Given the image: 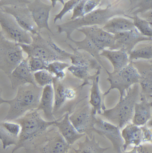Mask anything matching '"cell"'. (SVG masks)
I'll return each mask as SVG.
<instances>
[{"label": "cell", "instance_id": "d6986e66", "mask_svg": "<svg viewBox=\"0 0 152 153\" xmlns=\"http://www.w3.org/2000/svg\"><path fill=\"white\" fill-rule=\"evenodd\" d=\"M20 131V126L16 122L0 121V141L4 150L17 145Z\"/></svg>", "mask_w": 152, "mask_h": 153}, {"label": "cell", "instance_id": "7bdbcfd3", "mask_svg": "<svg viewBox=\"0 0 152 153\" xmlns=\"http://www.w3.org/2000/svg\"><path fill=\"white\" fill-rule=\"evenodd\" d=\"M2 89L0 87V105L3 103H6V100L3 99L2 97Z\"/></svg>", "mask_w": 152, "mask_h": 153}, {"label": "cell", "instance_id": "7c38bea8", "mask_svg": "<svg viewBox=\"0 0 152 153\" xmlns=\"http://www.w3.org/2000/svg\"><path fill=\"white\" fill-rule=\"evenodd\" d=\"M51 4H48L40 0H31L27 7L38 30L40 32L45 29L52 33L49 26L50 14L52 8L55 7L57 1H51Z\"/></svg>", "mask_w": 152, "mask_h": 153}, {"label": "cell", "instance_id": "1f68e13d", "mask_svg": "<svg viewBox=\"0 0 152 153\" xmlns=\"http://www.w3.org/2000/svg\"><path fill=\"white\" fill-rule=\"evenodd\" d=\"M125 17L133 21L135 27L141 34L145 37L152 38V23L143 19L138 15H125Z\"/></svg>", "mask_w": 152, "mask_h": 153}, {"label": "cell", "instance_id": "4316f807", "mask_svg": "<svg viewBox=\"0 0 152 153\" xmlns=\"http://www.w3.org/2000/svg\"><path fill=\"white\" fill-rule=\"evenodd\" d=\"M102 28L113 35L136 29L132 20L121 16L113 17L105 23Z\"/></svg>", "mask_w": 152, "mask_h": 153}, {"label": "cell", "instance_id": "484cf974", "mask_svg": "<svg viewBox=\"0 0 152 153\" xmlns=\"http://www.w3.org/2000/svg\"><path fill=\"white\" fill-rule=\"evenodd\" d=\"M100 56L106 58L113 67V72H117L126 67L129 63L128 54L124 50H104L101 51Z\"/></svg>", "mask_w": 152, "mask_h": 153}, {"label": "cell", "instance_id": "ac0fdd59", "mask_svg": "<svg viewBox=\"0 0 152 153\" xmlns=\"http://www.w3.org/2000/svg\"><path fill=\"white\" fill-rule=\"evenodd\" d=\"M13 90L27 84L36 85L28 63V58L24 59L8 76Z\"/></svg>", "mask_w": 152, "mask_h": 153}, {"label": "cell", "instance_id": "5bb4252c", "mask_svg": "<svg viewBox=\"0 0 152 153\" xmlns=\"http://www.w3.org/2000/svg\"><path fill=\"white\" fill-rule=\"evenodd\" d=\"M5 13L13 17L19 26L31 35L39 33L27 7L4 6L0 7Z\"/></svg>", "mask_w": 152, "mask_h": 153}, {"label": "cell", "instance_id": "f1b7e54d", "mask_svg": "<svg viewBox=\"0 0 152 153\" xmlns=\"http://www.w3.org/2000/svg\"><path fill=\"white\" fill-rule=\"evenodd\" d=\"M152 41L138 43L128 54L130 62L138 60L152 59Z\"/></svg>", "mask_w": 152, "mask_h": 153}, {"label": "cell", "instance_id": "8d00e7d4", "mask_svg": "<svg viewBox=\"0 0 152 153\" xmlns=\"http://www.w3.org/2000/svg\"><path fill=\"white\" fill-rule=\"evenodd\" d=\"M86 0H80V1L75 6L73 10L72 16L70 20H73L79 18H82L85 16L84 14V5Z\"/></svg>", "mask_w": 152, "mask_h": 153}, {"label": "cell", "instance_id": "603a6c76", "mask_svg": "<svg viewBox=\"0 0 152 153\" xmlns=\"http://www.w3.org/2000/svg\"><path fill=\"white\" fill-rule=\"evenodd\" d=\"M121 135L124 142L122 147L123 152L126 151L128 147L130 146L134 147L143 143L142 127L133 123H128L123 128Z\"/></svg>", "mask_w": 152, "mask_h": 153}, {"label": "cell", "instance_id": "8fae6325", "mask_svg": "<svg viewBox=\"0 0 152 153\" xmlns=\"http://www.w3.org/2000/svg\"><path fill=\"white\" fill-rule=\"evenodd\" d=\"M92 131L109 140L112 143L114 151L116 153L123 152L122 147L124 142L121 135V129L118 126L107 122L100 117H96Z\"/></svg>", "mask_w": 152, "mask_h": 153}, {"label": "cell", "instance_id": "d6a6232c", "mask_svg": "<svg viewBox=\"0 0 152 153\" xmlns=\"http://www.w3.org/2000/svg\"><path fill=\"white\" fill-rule=\"evenodd\" d=\"M129 2L131 5L129 10L130 12L134 10H136L130 13V14L131 15L130 16L138 15L139 14H142L152 10V0L130 1Z\"/></svg>", "mask_w": 152, "mask_h": 153}, {"label": "cell", "instance_id": "30bf717a", "mask_svg": "<svg viewBox=\"0 0 152 153\" xmlns=\"http://www.w3.org/2000/svg\"><path fill=\"white\" fill-rule=\"evenodd\" d=\"M70 121L79 134L88 135L93 132L96 117L93 113L91 106L84 103L80 106L75 108L70 115Z\"/></svg>", "mask_w": 152, "mask_h": 153}, {"label": "cell", "instance_id": "f6af8a7d", "mask_svg": "<svg viewBox=\"0 0 152 153\" xmlns=\"http://www.w3.org/2000/svg\"><path fill=\"white\" fill-rule=\"evenodd\" d=\"M67 153H68V152H67Z\"/></svg>", "mask_w": 152, "mask_h": 153}, {"label": "cell", "instance_id": "8992f818", "mask_svg": "<svg viewBox=\"0 0 152 153\" xmlns=\"http://www.w3.org/2000/svg\"><path fill=\"white\" fill-rule=\"evenodd\" d=\"M52 85L54 94V116L56 114L61 112L70 114L81 101V100H77L78 90L83 88L81 85L76 88L69 86L65 78L59 80L55 77L53 78Z\"/></svg>", "mask_w": 152, "mask_h": 153}, {"label": "cell", "instance_id": "44dd1931", "mask_svg": "<svg viewBox=\"0 0 152 153\" xmlns=\"http://www.w3.org/2000/svg\"><path fill=\"white\" fill-rule=\"evenodd\" d=\"M152 100L140 94V100L135 105L132 123L142 126L152 120Z\"/></svg>", "mask_w": 152, "mask_h": 153}, {"label": "cell", "instance_id": "cb8c5ba5", "mask_svg": "<svg viewBox=\"0 0 152 153\" xmlns=\"http://www.w3.org/2000/svg\"><path fill=\"white\" fill-rule=\"evenodd\" d=\"M68 45L73 52L70 57L71 65L87 67L91 70H95L96 71L102 69V66L90 54L74 48L71 44H68Z\"/></svg>", "mask_w": 152, "mask_h": 153}, {"label": "cell", "instance_id": "d590c367", "mask_svg": "<svg viewBox=\"0 0 152 153\" xmlns=\"http://www.w3.org/2000/svg\"><path fill=\"white\" fill-rule=\"evenodd\" d=\"M27 58H28L29 67L33 73L39 71L46 70L47 65L48 63L38 58L34 57H27Z\"/></svg>", "mask_w": 152, "mask_h": 153}, {"label": "cell", "instance_id": "b9f144b4", "mask_svg": "<svg viewBox=\"0 0 152 153\" xmlns=\"http://www.w3.org/2000/svg\"><path fill=\"white\" fill-rule=\"evenodd\" d=\"M139 17L145 20L150 23H152V10L148 11L142 14H140V16Z\"/></svg>", "mask_w": 152, "mask_h": 153}, {"label": "cell", "instance_id": "5b68a950", "mask_svg": "<svg viewBox=\"0 0 152 153\" xmlns=\"http://www.w3.org/2000/svg\"><path fill=\"white\" fill-rule=\"evenodd\" d=\"M140 93L139 84L133 85L114 107L103 110L100 115L120 129L123 128L132 121L135 105L140 100Z\"/></svg>", "mask_w": 152, "mask_h": 153}, {"label": "cell", "instance_id": "836d02e7", "mask_svg": "<svg viewBox=\"0 0 152 153\" xmlns=\"http://www.w3.org/2000/svg\"><path fill=\"white\" fill-rule=\"evenodd\" d=\"M33 76L35 84L39 87L43 88L52 84L53 76L46 70L34 72Z\"/></svg>", "mask_w": 152, "mask_h": 153}, {"label": "cell", "instance_id": "9c48e42d", "mask_svg": "<svg viewBox=\"0 0 152 153\" xmlns=\"http://www.w3.org/2000/svg\"><path fill=\"white\" fill-rule=\"evenodd\" d=\"M1 31L7 39L18 44L29 45L32 42L31 35L22 29L13 17L4 12L0 8Z\"/></svg>", "mask_w": 152, "mask_h": 153}, {"label": "cell", "instance_id": "4fadbf2b", "mask_svg": "<svg viewBox=\"0 0 152 153\" xmlns=\"http://www.w3.org/2000/svg\"><path fill=\"white\" fill-rule=\"evenodd\" d=\"M77 30L83 33L101 52L107 49H111L113 47L114 35L107 32L99 26L84 27Z\"/></svg>", "mask_w": 152, "mask_h": 153}, {"label": "cell", "instance_id": "ffe728a7", "mask_svg": "<svg viewBox=\"0 0 152 153\" xmlns=\"http://www.w3.org/2000/svg\"><path fill=\"white\" fill-rule=\"evenodd\" d=\"M69 114V113H65L59 119L56 120L54 126L57 128L67 144L70 146L86 134H79L76 131L70 121Z\"/></svg>", "mask_w": 152, "mask_h": 153}, {"label": "cell", "instance_id": "e0dca14e", "mask_svg": "<svg viewBox=\"0 0 152 153\" xmlns=\"http://www.w3.org/2000/svg\"><path fill=\"white\" fill-rule=\"evenodd\" d=\"M71 148L56 127L50 128L45 142L38 148L39 153H67Z\"/></svg>", "mask_w": 152, "mask_h": 153}, {"label": "cell", "instance_id": "74e56055", "mask_svg": "<svg viewBox=\"0 0 152 153\" xmlns=\"http://www.w3.org/2000/svg\"><path fill=\"white\" fill-rule=\"evenodd\" d=\"M31 0H1L0 7L4 6L27 7Z\"/></svg>", "mask_w": 152, "mask_h": 153}, {"label": "cell", "instance_id": "ba28073f", "mask_svg": "<svg viewBox=\"0 0 152 153\" xmlns=\"http://www.w3.org/2000/svg\"><path fill=\"white\" fill-rule=\"evenodd\" d=\"M23 52L19 45L7 39L0 29V70L8 76L25 59Z\"/></svg>", "mask_w": 152, "mask_h": 153}, {"label": "cell", "instance_id": "4dcf8cb0", "mask_svg": "<svg viewBox=\"0 0 152 153\" xmlns=\"http://www.w3.org/2000/svg\"><path fill=\"white\" fill-rule=\"evenodd\" d=\"M70 63L65 62L54 61L48 63L46 70L53 77L62 80L66 77L65 69L70 66Z\"/></svg>", "mask_w": 152, "mask_h": 153}, {"label": "cell", "instance_id": "3957f363", "mask_svg": "<svg viewBox=\"0 0 152 153\" xmlns=\"http://www.w3.org/2000/svg\"><path fill=\"white\" fill-rule=\"evenodd\" d=\"M42 88L37 85L31 84L18 88L15 97L10 100H6L10 108L4 121L13 122L29 111L37 109Z\"/></svg>", "mask_w": 152, "mask_h": 153}, {"label": "cell", "instance_id": "7a4b0ae2", "mask_svg": "<svg viewBox=\"0 0 152 153\" xmlns=\"http://www.w3.org/2000/svg\"><path fill=\"white\" fill-rule=\"evenodd\" d=\"M120 1L108 4L105 8L99 7L82 18L70 20L57 26L59 33H65L67 39L71 38L72 33L84 27L103 26L110 19L116 16H125V10Z\"/></svg>", "mask_w": 152, "mask_h": 153}, {"label": "cell", "instance_id": "9a60e30c", "mask_svg": "<svg viewBox=\"0 0 152 153\" xmlns=\"http://www.w3.org/2000/svg\"><path fill=\"white\" fill-rule=\"evenodd\" d=\"M114 39V44L110 50H124L128 54L140 42L152 41V38L143 36L136 29L115 34Z\"/></svg>", "mask_w": 152, "mask_h": 153}, {"label": "cell", "instance_id": "ee69618b", "mask_svg": "<svg viewBox=\"0 0 152 153\" xmlns=\"http://www.w3.org/2000/svg\"><path fill=\"white\" fill-rule=\"evenodd\" d=\"M122 153H137V151L136 150V146H134L133 149L130 151H125V152H123Z\"/></svg>", "mask_w": 152, "mask_h": 153}, {"label": "cell", "instance_id": "52a82bcc", "mask_svg": "<svg viewBox=\"0 0 152 153\" xmlns=\"http://www.w3.org/2000/svg\"><path fill=\"white\" fill-rule=\"evenodd\" d=\"M105 69L108 76L107 80L110 83V87L103 94L104 97L116 89L120 93V99L122 98L132 86L139 84L140 76L131 62L117 72H109L106 68Z\"/></svg>", "mask_w": 152, "mask_h": 153}, {"label": "cell", "instance_id": "f546056e", "mask_svg": "<svg viewBox=\"0 0 152 153\" xmlns=\"http://www.w3.org/2000/svg\"><path fill=\"white\" fill-rule=\"evenodd\" d=\"M67 69L75 77L83 80V83L81 85L83 87L87 85H91L90 81H92L98 74H100L101 71V70L97 71L94 75H91V70L89 68L72 65H70Z\"/></svg>", "mask_w": 152, "mask_h": 153}, {"label": "cell", "instance_id": "277c9868", "mask_svg": "<svg viewBox=\"0 0 152 153\" xmlns=\"http://www.w3.org/2000/svg\"><path fill=\"white\" fill-rule=\"evenodd\" d=\"M31 35L32 42L30 44H19L27 57L38 58L47 63L70 60L71 53L60 48L49 36L48 39L44 38L40 33Z\"/></svg>", "mask_w": 152, "mask_h": 153}, {"label": "cell", "instance_id": "d4e9b609", "mask_svg": "<svg viewBox=\"0 0 152 153\" xmlns=\"http://www.w3.org/2000/svg\"><path fill=\"white\" fill-rule=\"evenodd\" d=\"M99 75L98 74L93 78L90 91L89 104L93 109L95 115H100L103 110L106 109L104 102L105 97L102 94L99 86Z\"/></svg>", "mask_w": 152, "mask_h": 153}, {"label": "cell", "instance_id": "ab89813d", "mask_svg": "<svg viewBox=\"0 0 152 153\" xmlns=\"http://www.w3.org/2000/svg\"><path fill=\"white\" fill-rule=\"evenodd\" d=\"M143 133V143H152V130L151 128L147 125L141 126Z\"/></svg>", "mask_w": 152, "mask_h": 153}, {"label": "cell", "instance_id": "2e32d148", "mask_svg": "<svg viewBox=\"0 0 152 153\" xmlns=\"http://www.w3.org/2000/svg\"><path fill=\"white\" fill-rule=\"evenodd\" d=\"M131 62L140 76L138 84L142 88L140 94L145 96L150 100H152V60H138Z\"/></svg>", "mask_w": 152, "mask_h": 153}, {"label": "cell", "instance_id": "f35d334b", "mask_svg": "<svg viewBox=\"0 0 152 153\" xmlns=\"http://www.w3.org/2000/svg\"><path fill=\"white\" fill-rule=\"evenodd\" d=\"M102 1L100 0H88L86 1L84 5L85 15L90 13L98 7L101 6Z\"/></svg>", "mask_w": 152, "mask_h": 153}, {"label": "cell", "instance_id": "6da1fadb", "mask_svg": "<svg viewBox=\"0 0 152 153\" xmlns=\"http://www.w3.org/2000/svg\"><path fill=\"white\" fill-rule=\"evenodd\" d=\"M55 121H46L42 117L41 112L37 109L29 111L13 121L19 124L21 131L18 144L11 153L21 148L29 153L38 150L45 142L49 129L54 126Z\"/></svg>", "mask_w": 152, "mask_h": 153}, {"label": "cell", "instance_id": "60d3db41", "mask_svg": "<svg viewBox=\"0 0 152 153\" xmlns=\"http://www.w3.org/2000/svg\"><path fill=\"white\" fill-rule=\"evenodd\" d=\"M136 147L137 153H152V143H143Z\"/></svg>", "mask_w": 152, "mask_h": 153}, {"label": "cell", "instance_id": "83f0119b", "mask_svg": "<svg viewBox=\"0 0 152 153\" xmlns=\"http://www.w3.org/2000/svg\"><path fill=\"white\" fill-rule=\"evenodd\" d=\"M77 144L78 146L77 149L71 148L75 153H104L110 148L101 147L99 142L96 141L94 134L91 137L86 135L85 140L78 142Z\"/></svg>", "mask_w": 152, "mask_h": 153}, {"label": "cell", "instance_id": "e575fe53", "mask_svg": "<svg viewBox=\"0 0 152 153\" xmlns=\"http://www.w3.org/2000/svg\"><path fill=\"white\" fill-rule=\"evenodd\" d=\"M80 1V0H70L68 1L65 3H63V1H61L63 4V8L59 13L55 15L54 19V23H56L58 20L62 21L63 17L68 12L73 10L75 6Z\"/></svg>", "mask_w": 152, "mask_h": 153}, {"label": "cell", "instance_id": "7402d4cb", "mask_svg": "<svg viewBox=\"0 0 152 153\" xmlns=\"http://www.w3.org/2000/svg\"><path fill=\"white\" fill-rule=\"evenodd\" d=\"M54 94L52 85L46 86L42 88L37 110L43 113L46 121L52 122L56 120L53 114Z\"/></svg>", "mask_w": 152, "mask_h": 153}]
</instances>
